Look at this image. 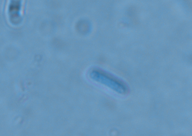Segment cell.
<instances>
[{
    "mask_svg": "<svg viewBox=\"0 0 192 136\" xmlns=\"http://www.w3.org/2000/svg\"><path fill=\"white\" fill-rule=\"evenodd\" d=\"M22 0H10L9 6V15L10 16L11 22L14 24L16 22H19L20 17V10Z\"/></svg>",
    "mask_w": 192,
    "mask_h": 136,
    "instance_id": "obj_1",
    "label": "cell"
}]
</instances>
